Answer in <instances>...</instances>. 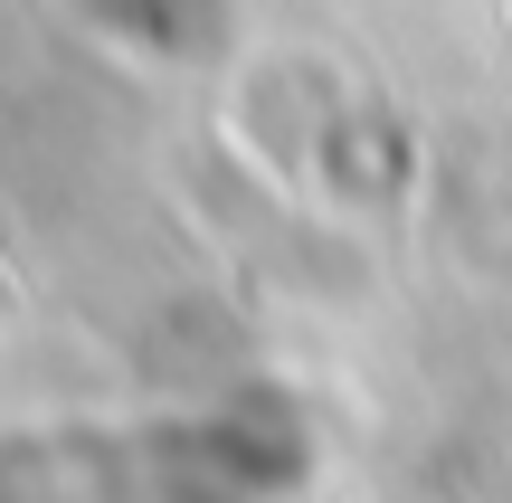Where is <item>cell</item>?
<instances>
[{
	"label": "cell",
	"instance_id": "7a4b0ae2",
	"mask_svg": "<svg viewBox=\"0 0 512 503\" xmlns=\"http://www.w3.org/2000/svg\"><path fill=\"white\" fill-rule=\"evenodd\" d=\"M86 19L143 57H209L228 38V0H86Z\"/></svg>",
	"mask_w": 512,
	"mask_h": 503
},
{
	"label": "cell",
	"instance_id": "6da1fadb",
	"mask_svg": "<svg viewBox=\"0 0 512 503\" xmlns=\"http://www.w3.org/2000/svg\"><path fill=\"white\" fill-rule=\"evenodd\" d=\"M304 456L285 409L0 428V503H275Z\"/></svg>",
	"mask_w": 512,
	"mask_h": 503
}]
</instances>
